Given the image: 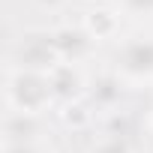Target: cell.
<instances>
[{"instance_id":"obj_1","label":"cell","mask_w":153,"mask_h":153,"mask_svg":"<svg viewBox=\"0 0 153 153\" xmlns=\"http://www.w3.org/2000/svg\"><path fill=\"white\" fill-rule=\"evenodd\" d=\"M123 66L132 72H150L153 69V45H129L123 51Z\"/></svg>"},{"instance_id":"obj_2","label":"cell","mask_w":153,"mask_h":153,"mask_svg":"<svg viewBox=\"0 0 153 153\" xmlns=\"http://www.w3.org/2000/svg\"><path fill=\"white\" fill-rule=\"evenodd\" d=\"M93 153H126V147H123L120 141H108V144H102V147L93 150Z\"/></svg>"},{"instance_id":"obj_3","label":"cell","mask_w":153,"mask_h":153,"mask_svg":"<svg viewBox=\"0 0 153 153\" xmlns=\"http://www.w3.org/2000/svg\"><path fill=\"white\" fill-rule=\"evenodd\" d=\"M129 6H135V9H153V0H129Z\"/></svg>"},{"instance_id":"obj_4","label":"cell","mask_w":153,"mask_h":153,"mask_svg":"<svg viewBox=\"0 0 153 153\" xmlns=\"http://www.w3.org/2000/svg\"><path fill=\"white\" fill-rule=\"evenodd\" d=\"M48 3H54V0H48Z\"/></svg>"}]
</instances>
